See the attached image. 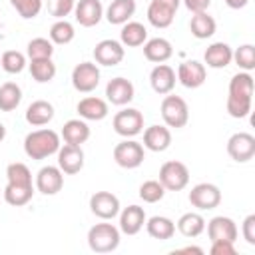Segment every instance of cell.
I'll return each mask as SVG.
<instances>
[{
  "instance_id": "6da1fadb",
  "label": "cell",
  "mask_w": 255,
  "mask_h": 255,
  "mask_svg": "<svg viewBox=\"0 0 255 255\" xmlns=\"http://www.w3.org/2000/svg\"><path fill=\"white\" fill-rule=\"evenodd\" d=\"M60 145V135L50 128L34 129L24 137V153L30 159H46L58 153Z\"/></svg>"
},
{
  "instance_id": "7a4b0ae2",
  "label": "cell",
  "mask_w": 255,
  "mask_h": 255,
  "mask_svg": "<svg viewBox=\"0 0 255 255\" xmlns=\"http://www.w3.org/2000/svg\"><path fill=\"white\" fill-rule=\"evenodd\" d=\"M88 245L94 253H112L120 245V227L114 223H96L88 231Z\"/></svg>"
},
{
  "instance_id": "3957f363",
  "label": "cell",
  "mask_w": 255,
  "mask_h": 255,
  "mask_svg": "<svg viewBox=\"0 0 255 255\" xmlns=\"http://www.w3.org/2000/svg\"><path fill=\"white\" fill-rule=\"evenodd\" d=\"M161 118H163V124L167 128H185V124L189 122V108H187V102L179 96H171V94H165V98L161 100Z\"/></svg>"
},
{
  "instance_id": "277c9868",
  "label": "cell",
  "mask_w": 255,
  "mask_h": 255,
  "mask_svg": "<svg viewBox=\"0 0 255 255\" xmlns=\"http://www.w3.org/2000/svg\"><path fill=\"white\" fill-rule=\"evenodd\" d=\"M159 183L165 187V191H181L189 183V169L183 161L171 159L165 161L159 167Z\"/></svg>"
},
{
  "instance_id": "5b68a950",
  "label": "cell",
  "mask_w": 255,
  "mask_h": 255,
  "mask_svg": "<svg viewBox=\"0 0 255 255\" xmlns=\"http://www.w3.org/2000/svg\"><path fill=\"white\" fill-rule=\"evenodd\" d=\"M112 128L122 137H135L143 131V114L135 108H124L114 116Z\"/></svg>"
},
{
  "instance_id": "8992f818",
  "label": "cell",
  "mask_w": 255,
  "mask_h": 255,
  "mask_svg": "<svg viewBox=\"0 0 255 255\" xmlns=\"http://www.w3.org/2000/svg\"><path fill=\"white\" fill-rule=\"evenodd\" d=\"M143 159H145L143 145L135 139L126 137L114 147V161L124 169H135L143 163Z\"/></svg>"
},
{
  "instance_id": "52a82bcc",
  "label": "cell",
  "mask_w": 255,
  "mask_h": 255,
  "mask_svg": "<svg viewBox=\"0 0 255 255\" xmlns=\"http://www.w3.org/2000/svg\"><path fill=\"white\" fill-rule=\"evenodd\" d=\"M100 84V68L94 62H80L72 70V86L76 92L90 94Z\"/></svg>"
},
{
  "instance_id": "ba28073f",
  "label": "cell",
  "mask_w": 255,
  "mask_h": 255,
  "mask_svg": "<svg viewBox=\"0 0 255 255\" xmlns=\"http://www.w3.org/2000/svg\"><path fill=\"white\" fill-rule=\"evenodd\" d=\"M189 203L197 207L199 211H209L215 209L221 203V191L213 183H197L189 191Z\"/></svg>"
},
{
  "instance_id": "9c48e42d",
  "label": "cell",
  "mask_w": 255,
  "mask_h": 255,
  "mask_svg": "<svg viewBox=\"0 0 255 255\" xmlns=\"http://www.w3.org/2000/svg\"><path fill=\"white\" fill-rule=\"evenodd\" d=\"M227 153L233 161L245 163L255 155V137L247 131H237L227 139Z\"/></svg>"
},
{
  "instance_id": "30bf717a",
  "label": "cell",
  "mask_w": 255,
  "mask_h": 255,
  "mask_svg": "<svg viewBox=\"0 0 255 255\" xmlns=\"http://www.w3.org/2000/svg\"><path fill=\"white\" fill-rule=\"evenodd\" d=\"M177 82L189 90H195L199 86L205 84V78H207V70H205V64L197 62V60H185L177 66Z\"/></svg>"
},
{
  "instance_id": "8fae6325",
  "label": "cell",
  "mask_w": 255,
  "mask_h": 255,
  "mask_svg": "<svg viewBox=\"0 0 255 255\" xmlns=\"http://www.w3.org/2000/svg\"><path fill=\"white\" fill-rule=\"evenodd\" d=\"M90 209L96 217L110 221L120 213V199L112 191H96L90 197Z\"/></svg>"
},
{
  "instance_id": "7c38bea8",
  "label": "cell",
  "mask_w": 255,
  "mask_h": 255,
  "mask_svg": "<svg viewBox=\"0 0 255 255\" xmlns=\"http://www.w3.org/2000/svg\"><path fill=\"white\" fill-rule=\"evenodd\" d=\"M126 56V48L118 40H102L94 48V60L100 66H118Z\"/></svg>"
},
{
  "instance_id": "4fadbf2b",
  "label": "cell",
  "mask_w": 255,
  "mask_h": 255,
  "mask_svg": "<svg viewBox=\"0 0 255 255\" xmlns=\"http://www.w3.org/2000/svg\"><path fill=\"white\" fill-rule=\"evenodd\" d=\"M64 187V171L58 165H44L36 173V189L44 195H56Z\"/></svg>"
},
{
  "instance_id": "5bb4252c",
  "label": "cell",
  "mask_w": 255,
  "mask_h": 255,
  "mask_svg": "<svg viewBox=\"0 0 255 255\" xmlns=\"http://www.w3.org/2000/svg\"><path fill=\"white\" fill-rule=\"evenodd\" d=\"M135 96V88L128 78H112L106 86V98L114 106H128Z\"/></svg>"
},
{
  "instance_id": "9a60e30c",
  "label": "cell",
  "mask_w": 255,
  "mask_h": 255,
  "mask_svg": "<svg viewBox=\"0 0 255 255\" xmlns=\"http://www.w3.org/2000/svg\"><path fill=\"white\" fill-rule=\"evenodd\" d=\"M205 227H207L209 241H231V243H235V239H237V225L231 217L215 215L207 221Z\"/></svg>"
},
{
  "instance_id": "2e32d148",
  "label": "cell",
  "mask_w": 255,
  "mask_h": 255,
  "mask_svg": "<svg viewBox=\"0 0 255 255\" xmlns=\"http://www.w3.org/2000/svg\"><path fill=\"white\" fill-rule=\"evenodd\" d=\"M58 167L68 175L80 173L82 167H84V149H82V145H70V143L60 145V149H58Z\"/></svg>"
},
{
  "instance_id": "e0dca14e",
  "label": "cell",
  "mask_w": 255,
  "mask_h": 255,
  "mask_svg": "<svg viewBox=\"0 0 255 255\" xmlns=\"http://www.w3.org/2000/svg\"><path fill=\"white\" fill-rule=\"evenodd\" d=\"M74 16L80 26L92 28L104 18V6L100 0H78L74 6Z\"/></svg>"
},
{
  "instance_id": "ac0fdd59",
  "label": "cell",
  "mask_w": 255,
  "mask_h": 255,
  "mask_svg": "<svg viewBox=\"0 0 255 255\" xmlns=\"http://www.w3.org/2000/svg\"><path fill=\"white\" fill-rule=\"evenodd\" d=\"M118 215H120V233H126V235H137L143 229L147 219L143 207L139 205H128Z\"/></svg>"
},
{
  "instance_id": "d6986e66",
  "label": "cell",
  "mask_w": 255,
  "mask_h": 255,
  "mask_svg": "<svg viewBox=\"0 0 255 255\" xmlns=\"http://www.w3.org/2000/svg\"><path fill=\"white\" fill-rule=\"evenodd\" d=\"M175 82H177L175 70L167 64H155V68L149 74V84H151L153 92L159 96L171 94V90L175 88Z\"/></svg>"
},
{
  "instance_id": "ffe728a7",
  "label": "cell",
  "mask_w": 255,
  "mask_h": 255,
  "mask_svg": "<svg viewBox=\"0 0 255 255\" xmlns=\"http://www.w3.org/2000/svg\"><path fill=\"white\" fill-rule=\"evenodd\" d=\"M169 145H171V131L167 126L153 124L143 129V147L145 149L159 153V151H165Z\"/></svg>"
},
{
  "instance_id": "44dd1931",
  "label": "cell",
  "mask_w": 255,
  "mask_h": 255,
  "mask_svg": "<svg viewBox=\"0 0 255 255\" xmlns=\"http://www.w3.org/2000/svg\"><path fill=\"white\" fill-rule=\"evenodd\" d=\"M76 112L86 122H100V120H104L110 114V108H108V102L106 100L96 98V96H88V98H84V100L78 102Z\"/></svg>"
},
{
  "instance_id": "7402d4cb",
  "label": "cell",
  "mask_w": 255,
  "mask_h": 255,
  "mask_svg": "<svg viewBox=\"0 0 255 255\" xmlns=\"http://www.w3.org/2000/svg\"><path fill=\"white\" fill-rule=\"evenodd\" d=\"M203 60H205L207 68H213V70L227 68L233 60V48L225 42H213V44L207 46V50L203 54Z\"/></svg>"
},
{
  "instance_id": "603a6c76",
  "label": "cell",
  "mask_w": 255,
  "mask_h": 255,
  "mask_svg": "<svg viewBox=\"0 0 255 255\" xmlns=\"http://www.w3.org/2000/svg\"><path fill=\"white\" fill-rule=\"evenodd\" d=\"M143 56L147 62L163 64L173 56V46L165 38H151L143 42Z\"/></svg>"
},
{
  "instance_id": "cb8c5ba5",
  "label": "cell",
  "mask_w": 255,
  "mask_h": 255,
  "mask_svg": "<svg viewBox=\"0 0 255 255\" xmlns=\"http://www.w3.org/2000/svg\"><path fill=\"white\" fill-rule=\"evenodd\" d=\"M26 122L34 128H42V126H48L52 120H54V106L46 100H36L32 102L28 108H26V114H24Z\"/></svg>"
},
{
  "instance_id": "d4e9b609",
  "label": "cell",
  "mask_w": 255,
  "mask_h": 255,
  "mask_svg": "<svg viewBox=\"0 0 255 255\" xmlns=\"http://www.w3.org/2000/svg\"><path fill=\"white\" fill-rule=\"evenodd\" d=\"M133 14H135V0H112L104 12L106 20L114 26H122L129 22Z\"/></svg>"
},
{
  "instance_id": "484cf974",
  "label": "cell",
  "mask_w": 255,
  "mask_h": 255,
  "mask_svg": "<svg viewBox=\"0 0 255 255\" xmlns=\"http://www.w3.org/2000/svg\"><path fill=\"white\" fill-rule=\"evenodd\" d=\"M62 139L64 143L70 145H82L90 139V126L86 124V120L78 118V120H68L62 128Z\"/></svg>"
},
{
  "instance_id": "4316f807",
  "label": "cell",
  "mask_w": 255,
  "mask_h": 255,
  "mask_svg": "<svg viewBox=\"0 0 255 255\" xmlns=\"http://www.w3.org/2000/svg\"><path fill=\"white\" fill-rule=\"evenodd\" d=\"M145 231L149 237L165 241L175 235V223L165 215H153V217L145 219Z\"/></svg>"
},
{
  "instance_id": "83f0119b",
  "label": "cell",
  "mask_w": 255,
  "mask_h": 255,
  "mask_svg": "<svg viewBox=\"0 0 255 255\" xmlns=\"http://www.w3.org/2000/svg\"><path fill=\"white\" fill-rule=\"evenodd\" d=\"M189 30L197 40H207V38H211L215 34L217 22L207 12H195L191 16V20H189Z\"/></svg>"
},
{
  "instance_id": "f1b7e54d",
  "label": "cell",
  "mask_w": 255,
  "mask_h": 255,
  "mask_svg": "<svg viewBox=\"0 0 255 255\" xmlns=\"http://www.w3.org/2000/svg\"><path fill=\"white\" fill-rule=\"evenodd\" d=\"M147 40V30L141 22H126L122 24V32H120V42L124 44V48H137L143 46V42Z\"/></svg>"
},
{
  "instance_id": "f546056e",
  "label": "cell",
  "mask_w": 255,
  "mask_h": 255,
  "mask_svg": "<svg viewBox=\"0 0 255 255\" xmlns=\"http://www.w3.org/2000/svg\"><path fill=\"white\" fill-rule=\"evenodd\" d=\"M175 227H177V231H179L183 237L193 239V237H199V235L205 231V219H203V215H199V213H195V211H189V213H183V215L177 219Z\"/></svg>"
},
{
  "instance_id": "4dcf8cb0",
  "label": "cell",
  "mask_w": 255,
  "mask_h": 255,
  "mask_svg": "<svg viewBox=\"0 0 255 255\" xmlns=\"http://www.w3.org/2000/svg\"><path fill=\"white\" fill-rule=\"evenodd\" d=\"M34 195V185H14V183H6V187L2 189V197L8 205L12 207H22L26 203H30Z\"/></svg>"
},
{
  "instance_id": "1f68e13d",
  "label": "cell",
  "mask_w": 255,
  "mask_h": 255,
  "mask_svg": "<svg viewBox=\"0 0 255 255\" xmlns=\"http://www.w3.org/2000/svg\"><path fill=\"white\" fill-rule=\"evenodd\" d=\"M173 18H175V10H171L167 6H161L157 2H149V6H147V22L153 28H167V26H171Z\"/></svg>"
},
{
  "instance_id": "d6a6232c",
  "label": "cell",
  "mask_w": 255,
  "mask_h": 255,
  "mask_svg": "<svg viewBox=\"0 0 255 255\" xmlns=\"http://www.w3.org/2000/svg\"><path fill=\"white\" fill-rule=\"evenodd\" d=\"M28 68H30V74H32V78H34L38 84H46V82H52V80H54V76H56V64L52 62V58L30 60Z\"/></svg>"
},
{
  "instance_id": "836d02e7",
  "label": "cell",
  "mask_w": 255,
  "mask_h": 255,
  "mask_svg": "<svg viewBox=\"0 0 255 255\" xmlns=\"http://www.w3.org/2000/svg\"><path fill=\"white\" fill-rule=\"evenodd\" d=\"M22 102V90L14 82H6L0 86V112H12Z\"/></svg>"
},
{
  "instance_id": "e575fe53",
  "label": "cell",
  "mask_w": 255,
  "mask_h": 255,
  "mask_svg": "<svg viewBox=\"0 0 255 255\" xmlns=\"http://www.w3.org/2000/svg\"><path fill=\"white\" fill-rule=\"evenodd\" d=\"M76 36V30H74V24L68 22L66 18L62 20H56L50 28V42L52 44H58V46H66L74 40Z\"/></svg>"
},
{
  "instance_id": "d590c367",
  "label": "cell",
  "mask_w": 255,
  "mask_h": 255,
  "mask_svg": "<svg viewBox=\"0 0 255 255\" xmlns=\"http://www.w3.org/2000/svg\"><path fill=\"white\" fill-rule=\"evenodd\" d=\"M229 96L253 98V76L249 72H239L229 80Z\"/></svg>"
},
{
  "instance_id": "8d00e7d4",
  "label": "cell",
  "mask_w": 255,
  "mask_h": 255,
  "mask_svg": "<svg viewBox=\"0 0 255 255\" xmlns=\"http://www.w3.org/2000/svg\"><path fill=\"white\" fill-rule=\"evenodd\" d=\"M0 68L8 74H20L26 68V56L18 50H6L0 56Z\"/></svg>"
},
{
  "instance_id": "74e56055",
  "label": "cell",
  "mask_w": 255,
  "mask_h": 255,
  "mask_svg": "<svg viewBox=\"0 0 255 255\" xmlns=\"http://www.w3.org/2000/svg\"><path fill=\"white\" fill-rule=\"evenodd\" d=\"M6 179L8 183H14V185H32V171L28 169L26 163L14 161L6 167Z\"/></svg>"
},
{
  "instance_id": "f35d334b",
  "label": "cell",
  "mask_w": 255,
  "mask_h": 255,
  "mask_svg": "<svg viewBox=\"0 0 255 255\" xmlns=\"http://www.w3.org/2000/svg\"><path fill=\"white\" fill-rule=\"evenodd\" d=\"M251 104H253V98H245V96H227V102H225V108H227V114L231 118H247L249 112H251Z\"/></svg>"
},
{
  "instance_id": "ab89813d",
  "label": "cell",
  "mask_w": 255,
  "mask_h": 255,
  "mask_svg": "<svg viewBox=\"0 0 255 255\" xmlns=\"http://www.w3.org/2000/svg\"><path fill=\"white\" fill-rule=\"evenodd\" d=\"M26 54L30 60H40V58H52L54 54V44L48 38H32L26 46Z\"/></svg>"
},
{
  "instance_id": "60d3db41",
  "label": "cell",
  "mask_w": 255,
  "mask_h": 255,
  "mask_svg": "<svg viewBox=\"0 0 255 255\" xmlns=\"http://www.w3.org/2000/svg\"><path fill=\"white\" fill-rule=\"evenodd\" d=\"M165 195V187L159 183V179H147L139 185V197L145 203H157Z\"/></svg>"
},
{
  "instance_id": "b9f144b4",
  "label": "cell",
  "mask_w": 255,
  "mask_h": 255,
  "mask_svg": "<svg viewBox=\"0 0 255 255\" xmlns=\"http://www.w3.org/2000/svg\"><path fill=\"white\" fill-rule=\"evenodd\" d=\"M231 62H235V64L239 66V70L251 72V70L255 68V48H253L251 44L239 46L237 50H233V60H231Z\"/></svg>"
},
{
  "instance_id": "7bdbcfd3",
  "label": "cell",
  "mask_w": 255,
  "mask_h": 255,
  "mask_svg": "<svg viewBox=\"0 0 255 255\" xmlns=\"http://www.w3.org/2000/svg\"><path fill=\"white\" fill-rule=\"evenodd\" d=\"M10 4L14 6V10L24 18V20H32L40 14L44 0H10Z\"/></svg>"
},
{
  "instance_id": "ee69618b",
  "label": "cell",
  "mask_w": 255,
  "mask_h": 255,
  "mask_svg": "<svg viewBox=\"0 0 255 255\" xmlns=\"http://www.w3.org/2000/svg\"><path fill=\"white\" fill-rule=\"evenodd\" d=\"M74 6H76V0H46L48 14L54 16L56 20L70 16L74 12Z\"/></svg>"
},
{
  "instance_id": "f6af8a7d",
  "label": "cell",
  "mask_w": 255,
  "mask_h": 255,
  "mask_svg": "<svg viewBox=\"0 0 255 255\" xmlns=\"http://www.w3.org/2000/svg\"><path fill=\"white\" fill-rule=\"evenodd\" d=\"M241 233H243V239H245L249 245H255V215H253V213L243 219Z\"/></svg>"
},
{
  "instance_id": "bcb514c9",
  "label": "cell",
  "mask_w": 255,
  "mask_h": 255,
  "mask_svg": "<svg viewBox=\"0 0 255 255\" xmlns=\"http://www.w3.org/2000/svg\"><path fill=\"white\" fill-rule=\"evenodd\" d=\"M211 255H235V243L231 241H211Z\"/></svg>"
},
{
  "instance_id": "7dc6e473",
  "label": "cell",
  "mask_w": 255,
  "mask_h": 255,
  "mask_svg": "<svg viewBox=\"0 0 255 255\" xmlns=\"http://www.w3.org/2000/svg\"><path fill=\"white\" fill-rule=\"evenodd\" d=\"M183 4H185V8L189 10V12H207V8H209V4H211V0H181Z\"/></svg>"
},
{
  "instance_id": "c3c4849f",
  "label": "cell",
  "mask_w": 255,
  "mask_h": 255,
  "mask_svg": "<svg viewBox=\"0 0 255 255\" xmlns=\"http://www.w3.org/2000/svg\"><path fill=\"white\" fill-rule=\"evenodd\" d=\"M151 2H157V4H161V6H167V8L175 10V12H177V8H179V4H181V0H151Z\"/></svg>"
},
{
  "instance_id": "681fc988",
  "label": "cell",
  "mask_w": 255,
  "mask_h": 255,
  "mask_svg": "<svg viewBox=\"0 0 255 255\" xmlns=\"http://www.w3.org/2000/svg\"><path fill=\"white\" fill-rule=\"evenodd\" d=\"M247 2H249V0H225V4H227L229 8H233V10L245 8V6H247Z\"/></svg>"
},
{
  "instance_id": "f907efd6",
  "label": "cell",
  "mask_w": 255,
  "mask_h": 255,
  "mask_svg": "<svg viewBox=\"0 0 255 255\" xmlns=\"http://www.w3.org/2000/svg\"><path fill=\"white\" fill-rule=\"evenodd\" d=\"M181 251H187V253H191V251H195V253H203L199 247H183V249H177V253H181Z\"/></svg>"
},
{
  "instance_id": "816d5d0a",
  "label": "cell",
  "mask_w": 255,
  "mask_h": 255,
  "mask_svg": "<svg viewBox=\"0 0 255 255\" xmlns=\"http://www.w3.org/2000/svg\"><path fill=\"white\" fill-rule=\"evenodd\" d=\"M4 137H6V128L4 124H0V141H4Z\"/></svg>"
},
{
  "instance_id": "f5cc1de1",
  "label": "cell",
  "mask_w": 255,
  "mask_h": 255,
  "mask_svg": "<svg viewBox=\"0 0 255 255\" xmlns=\"http://www.w3.org/2000/svg\"><path fill=\"white\" fill-rule=\"evenodd\" d=\"M0 195H2V191H0Z\"/></svg>"
}]
</instances>
